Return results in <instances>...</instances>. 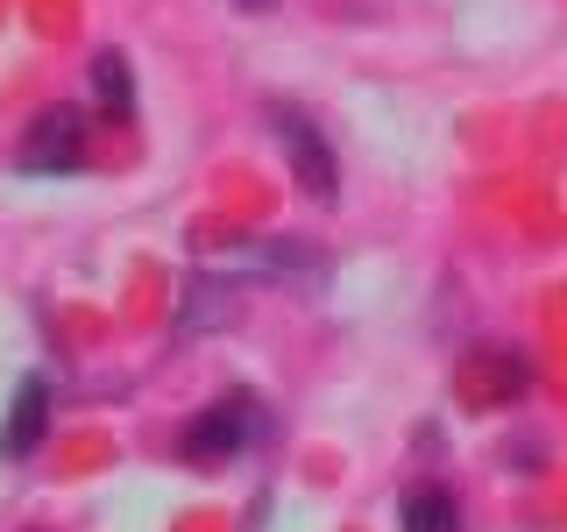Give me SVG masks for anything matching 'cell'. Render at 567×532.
<instances>
[{
	"instance_id": "1",
	"label": "cell",
	"mask_w": 567,
	"mask_h": 532,
	"mask_svg": "<svg viewBox=\"0 0 567 532\" xmlns=\"http://www.w3.org/2000/svg\"><path fill=\"white\" fill-rule=\"evenodd\" d=\"M262 433H270L262 398H256V390H227V398H213L206 412L177 433V454H185L192 469H227V461H241Z\"/></svg>"
},
{
	"instance_id": "2",
	"label": "cell",
	"mask_w": 567,
	"mask_h": 532,
	"mask_svg": "<svg viewBox=\"0 0 567 532\" xmlns=\"http://www.w3.org/2000/svg\"><path fill=\"white\" fill-rule=\"evenodd\" d=\"M262 114H270V135H277L284 164H291V185L306 192V200L327 206L333 192H341V164H333V142H327V129H319V121H312L298 100H270Z\"/></svg>"
},
{
	"instance_id": "3",
	"label": "cell",
	"mask_w": 567,
	"mask_h": 532,
	"mask_svg": "<svg viewBox=\"0 0 567 532\" xmlns=\"http://www.w3.org/2000/svg\"><path fill=\"white\" fill-rule=\"evenodd\" d=\"M14 171L22 177H71L85 171V106H43L14 142Z\"/></svg>"
},
{
	"instance_id": "4",
	"label": "cell",
	"mask_w": 567,
	"mask_h": 532,
	"mask_svg": "<svg viewBox=\"0 0 567 532\" xmlns=\"http://www.w3.org/2000/svg\"><path fill=\"white\" fill-rule=\"evenodd\" d=\"M241 319V270L235 277H213V270H192L185 277V306H177V334H213Z\"/></svg>"
},
{
	"instance_id": "5",
	"label": "cell",
	"mask_w": 567,
	"mask_h": 532,
	"mask_svg": "<svg viewBox=\"0 0 567 532\" xmlns=\"http://www.w3.org/2000/svg\"><path fill=\"white\" fill-rule=\"evenodd\" d=\"M50 433V377H22L14 383V405H8V426H0V454L8 461H29Z\"/></svg>"
},
{
	"instance_id": "6",
	"label": "cell",
	"mask_w": 567,
	"mask_h": 532,
	"mask_svg": "<svg viewBox=\"0 0 567 532\" xmlns=\"http://www.w3.org/2000/svg\"><path fill=\"white\" fill-rule=\"evenodd\" d=\"M398 525L404 532H468L461 525V497L447 483H412L398 497Z\"/></svg>"
},
{
	"instance_id": "7",
	"label": "cell",
	"mask_w": 567,
	"mask_h": 532,
	"mask_svg": "<svg viewBox=\"0 0 567 532\" xmlns=\"http://www.w3.org/2000/svg\"><path fill=\"white\" fill-rule=\"evenodd\" d=\"M93 100L114 121H135V71H128L121 50H100V58H93Z\"/></svg>"
},
{
	"instance_id": "8",
	"label": "cell",
	"mask_w": 567,
	"mask_h": 532,
	"mask_svg": "<svg viewBox=\"0 0 567 532\" xmlns=\"http://www.w3.org/2000/svg\"><path fill=\"white\" fill-rule=\"evenodd\" d=\"M227 8H241V14H270V0H227Z\"/></svg>"
}]
</instances>
